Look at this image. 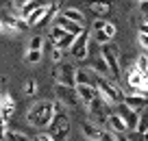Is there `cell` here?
Here are the masks:
<instances>
[{"label": "cell", "instance_id": "cell-30", "mask_svg": "<svg viewBox=\"0 0 148 141\" xmlns=\"http://www.w3.org/2000/svg\"><path fill=\"white\" fill-rule=\"evenodd\" d=\"M100 141H118V135H116V132H111V130H105Z\"/></svg>", "mask_w": 148, "mask_h": 141}, {"label": "cell", "instance_id": "cell-11", "mask_svg": "<svg viewBox=\"0 0 148 141\" xmlns=\"http://www.w3.org/2000/svg\"><path fill=\"white\" fill-rule=\"evenodd\" d=\"M55 24H57V26H61L65 33L74 35V37H81L85 31H87V28H85V26H81V24H76V22H70V20H68V18H63L61 13L55 18Z\"/></svg>", "mask_w": 148, "mask_h": 141}, {"label": "cell", "instance_id": "cell-17", "mask_svg": "<svg viewBox=\"0 0 148 141\" xmlns=\"http://www.w3.org/2000/svg\"><path fill=\"white\" fill-rule=\"evenodd\" d=\"M70 33H65L61 26H57V24H52L50 26V35H48V39L52 41V44H59V41H63L65 37H68Z\"/></svg>", "mask_w": 148, "mask_h": 141}, {"label": "cell", "instance_id": "cell-21", "mask_svg": "<svg viewBox=\"0 0 148 141\" xmlns=\"http://www.w3.org/2000/svg\"><path fill=\"white\" fill-rule=\"evenodd\" d=\"M137 132L139 135H148V111L139 113V124H137Z\"/></svg>", "mask_w": 148, "mask_h": 141}, {"label": "cell", "instance_id": "cell-34", "mask_svg": "<svg viewBox=\"0 0 148 141\" xmlns=\"http://www.w3.org/2000/svg\"><path fill=\"white\" fill-rule=\"evenodd\" d=\"M139 35H146V37H148V22H142V24H139Z\"/></svg>", "mask_w": 148, "mask_h": 141}, {"label": "cell", "instance_id": "cell-20", "mask_svg": "<svg viewBox=\"0 0 148 141\" xmlns=\"http://www.w3.org/2000/svg\"><path fill=\"white\" fill-rule=\"evenodd\" d=\"M2 135L7 137L9 141H28V137L20 130H2Z\"/></svg>", "mask_w": 148, "mask_h": 141}, {"label": "cell", "instance_id": "cell-24", "mask_svg": "<svg viewBox=\"0 0 148 141\" xmlns=\"http://www.w3.org/2000/svg\"><path fill=\"white\" fill-rule=\"evenodd\" d=\"M79 85H92V87H96L92 82V78H89V74L83 72V69H79V74H76V87H79Z\"/></svg>", "mask_w": 148, "mask_h": 141}, {"label": "cell", "instance_id": "cell-16", "mask_svg": "<svg viewBox=\"0 0 148 141\" xmlns=\"http://www.w3.org/2000/svg\"><path fill=\"white\" fill-rule=\"evenodd\" d=\"M63 18H68L70 22H76V24H81V26H85V15H83V11H79V9H74V7H70V9H65L63 13Z\"/></svg>", "mask_w": 148, "mask_h": 141}, {"label": "cell", "instance_id": "cell-22", "mask_svg": "<svg viewBox=\"0 0 148 141\" xmlns=\"http://www.w3.org/2000/svg\"><path fill=\"white\" fill-rule=\"evenodd\" d=\"M42 46H44V37L35 35L31 41H28V50H33V52H42Z\"/></svg>", "mask_w": 148, "mask_h": 141}, {"label": "cell", "instance_id": "cell-14", "mask_svg": "<svg viewBox=\"0 0 148 141\" xmlns=\"http://www.w3.org/2000/svg\"><path fill=\"white\" fill-rule=\"evenodd\" d=\"M76 91H79V98H81V102H83L85 106H89L98 98V89H96V87H92V85H79V87H76Z\"/></svg>", "mask_w": 148, "mask_h": 141}, {"label": "cell", "instance_id": "cell-19", "mask_svg": "<svg viewBox=\"0 0 148 141\" xmlns=\"http://www.w3.org/2000/svg\"><path fill=\"white\" fill-rule=\"evenodd\" d=\"M89 7H92V11L98 15V18H102V15H107V13L111 11V5H109V2H92Z\"/></svg>", "mask_w": 148, "mask_h": 141}, {"label": "cell", "instance_id": "cell-18", "mask_svg": "<svg viewBox=\"0 0 148 141\" xmlns=\"http://www.w3.org/2000/svg\"><path fill=\"white\" fill-rule=\"evenodd\" d=\"M92 39L96 41V44L100 46V48H102V46H107V44H111V41H113V39H111V37L107 35L105 31H92Z\"/></svg>", "mask_w": 148, "mask_h": 141}, {"label": "cell", "instance_id": "cell-27", "mask_svg": "<svg viewBox=\"0 0 148 141\" xmlns=\"http://www.w3.org/2000/svg\"><path fill=\"white\" fill-rule=\"evenodd\" d=\"M0 28H2V35H13V33H18L15 31V26L11 22H7L5 18H2V24H0Z\"/></svg>", "mask_w": 148, "mask_h": 141}, {"label": "cell", "instance_id": "cell-4", "mask_svg": "<svg viewBox=\"0 0 148 141\" xmlns=\"http://www.w3.org/2000/svg\"><path fill=\"white\" fill-rule=\"evenodd\" d=\"M100 57L107 61V65H109L111 74H113V82L116 80H122V65H120V48H118L113 41L107 46H102L100 48Z\"/></svg>", "mask_w": 148, "mask_h": 141}, {"label": "cell", "instance_id": "cell-37", "mask_svg": "<svg viewBox=\"0 0 148 141\" xmlns=\"http://www.w3.org/2000/svg\"><path fill=\"white\" fill-rule=\"evenodd\" d=\"M35 141H37V139H35Z\"/></svg>", "mask_w": 148, "mask_h": 141}, {"label": "cell", "instance_id": "cell-1", "mask_svg": "<svg viewBox=\"0 0 148 141\" xmlns=\"http://www.w3.org/2000/svg\"><path fill=\"white\" fill-rule=\"evenodd\" d=\"M52 119H55V106H52V102H37L26 115V122L33 128H37V130L50 128Z\"/></svg>", "mask_w": 148, "mask_h": 141}, {"label": "cell", "instance_id": "cell-33", "mask_svg": "<svg viewBox=\"0 0 148 141\" xmlns=\"http://www.w3.org/2000/svg\"><path fill=\"white\" fill-rule=\"evenodd\" d=\"M37 141H55L50 137V132H42V135H37Z\"/></svg>", "mask_w": 148, "mask_h": 141}, {"label": "cell", "instance_id": "cell-7", "mask_svg": "<svg viewBox=\"0 0 148 141\" xmlns=\"http://www.w3.org/2000/svg\"><path fill=\"white\" fill-rule=\"evenodd\" d=\"M89 39H92V33L89 31H85L83 35L79 37V39H76V44L72 46V57L76 61H85L87 59V54H89Z\"/></svg>", "mask_w": 148, "mask_h": 141}, {"label": "cell", "instance_id": "cell-28", "mask_svg": "<svg viewBox=\"0 0 148 141\" xmlns=\"http://www.w3.org/2000/svg\"><path fill=\"white\" fill-rule=\"evenodd\" d=\"M50 59L55 61V63H63V50H59V48H55L52 46V52H50Z\"/></svg>", "mask_w": 148, "mask_h": 141}, {"label": "cell", "instance_id": "cell-8", "mask_svg": "<svg viewBox=\"0 0 148 141\" xmlns=\"http://www.w3.org/2000/svg\"><path fill=\"white\" fill-rule=\"evenodd\" d=\"M15 111V98L11 93H2V100H0V113H2V130H9L7 124H9L11 115Z\"/></svg>", "mask_w": 148, "mask_h": 141}, {"label": "cell", "instance_id": "cell-23", "mask_svg": "<svg viewBox=\"0 0 148 141\" xmlns=\"http://www.w3.org/2000/svg\"><path fill=\"white\" fill-rule=\"evenodd\" d=\"M135 67H137L139 72L148 74V54H139L137 59H135Z\"/></svg>", "mask_w": 148, "mask_h": 141}, {"label": "cell", "instance_id": "cell-26", "mask_svg": "<svg viewBox=\"0 0 148 141\" xmlns=\"http://www.w3.org/2000/svg\"><path fill=\"white\" fill-rule=\"evenodd\" d=\"M24 93H26V96H35L37 93V80L35 78H28V80L24 82Z\"/></svg>", "mask_w": 148, "mask_h": 141}, {"label": "cell", "instance_id": "cell-29", "mask_svg": "<svg viewBox=\"0 0 148 141\" xmlns=\"http://www.w3.org/2000/svg\"><path fill=\"white\" fill-rule=\"evenodd\" d=\"M102 31H105L107 35H109L111 39H113V37H116V31H118V28H116V24H111V22H107V24H105V28H102Z\"/></svg>", "mask_w": 148, "mask_h": 141}, {"label": "cell", "instance_id": "cell-2", "mask_svg": "<svg viewBox=\"0 0 148 141\" xmlns=\"http://www.w3.org/2000/svg\"><path fill=\"white\" fill-rule=\"evenodd\" d=\"M96 89H98V93H100V98H102L109 106H120V104H124L126 93H124V91H122L113 80L96 78Z\"/></svg>", "mask_w": 148, "mask_h": 141}, {"label": "cell", "instance_id": "cell-25", "mask_svg": "<svg viewBox=\"0 0 148 141\" xmlns=\"http://www.w3.org/2000/svg\"><path fill=\"white\" fill-rule=\"evenodd\" d=\"M42 52H33V50H26V54H24V61L26 63H31V65H35V63H39L42 61Z\"/></svg>", "mask_w": 148, "mask_h": 141}, {"label": "cell", "instance_id": "cell-13", "mask_svg": "<svg viewBox=\"0 0 148 141\" xmlns=\"http://www.w3.org/2000/svg\"><path fill=\"white\" fill-rule=\"evenodd\" d=\"M102 128L98 126V124H94L92 119H87V122H83V135L87 141H100L102 139Z\"/></svg>", "mask_w": 148, "mask_h": 141}, {"label": "cell", "instance_id": "cell-5", "mask_svg": "<svg viewBox=\"0 0 148 141\" xmlns=\"http://www.w3.org/2000/svg\"><path fill=\"white\" fill-rule=\"evenodd\" d=\"M55 96H57V100H59L65 109H79V104H83L81 98H79L76 87H61V85H57Z\"/></svg>", "mask_w": 148, "mask_h": 141}, {"label": "cell", "instance_id": "cell-12", "mask_svg": "<svg viewBox=\"0 0 148 141\" xmlns=\"http://www.w3.org/2000/svg\"><path fill=\"white\" fill-rule=\"evenodd\" d=\"M124 104L129 109L137 111V113H144V109L148 106V96H137V93H131V96L124 98Z\"/></svg>", "mask_w": 148, "mask_h": 141}, {"label": "cell", "instance_id": "cell-15", "mask_svg": "<svg viewBox=\"0 0 148 141\" xmlns=\"http://www.w3.org/2000/svg\"><path fill=\"white\" fill-rule=\"evenodd\" d=\"M109 130L116 132V135H126V132H129V128H126L124 119H122L118 113H111V115H109Z\"/></svg>", "mask_w": 148, "mask_h": 141}, {"label": "cell", "instance_id": "cell-32", "mask_svg": "<svg viewBox=\"0 0 148 141\" xmlns=\"http://www.w3.org/2000/svg\"><path fill=\"white\" fill-rule=\"evenodd\" d=\"M137 41H139V46H142L144 50H148V37L146 35H137Z\"/></svg>", "mask_w": 148, "mask_h": 141}, {"label": "cell", "instance_id": "cell-3", "mask_svg": "<svg viewBox=\"0 0 148 141\" xmlns=\"http://www.w3.org/2000/svg\"><path fill=\"white\" fill-rule=\"evenodd\" d=\"M76 74H79V67L72 63H65L63 61V63L52 65V78L61 87H76Z\"/></svg>", "mask_w": 148, "mask_h": 141}, {"label": "cell", "instance_id": "cell-9", "mask_svg": "<svg viewBox=\"0 0 148 141\" xmlns=\"http://www.w3.org/2000/svg\"><path fill=\"white\" fill-rule=\"evenodd\" d=\"M116 113L120 115L122 119H124V124H126V128H129V132H135V130H137V124H139V113H137V111L129 109L126 104H120Z\"/></svg>", "mask_w": 148, "mask_h": 141}, {"label": "cell", "instance_id": "cell-36", "mask_svg": "<svg viewBox=\"0 0 148 141\" xmlns=\"http://www.w3.org/2000/svg\"><path fill=\"white\" fill-rule=\"evenodd\" d=\"M118 141H129V137L126 135H118Z\"/></svg>", "mask_w": 148, "mask_h": 141}, {"label": "cell", "instance_id": "cell-31", "mask_svg": "<svg viewBox=\"0 0 148 141\" xmlns=\"http://www.w3.org/2000/svg\"><path fill=\"white\" fill-rule=\"evenodd\" d=\"M126 137H129V141H146V137L139 135L137 130H135V132H126Z\"/></svg>", "mask_w": 148, "mask_h": 141}, {"label": "cell", "instance_id": "cell-35", "mask_svg": "<svg viewBox=\"0 0 148 141\" xmlns=\"http://www.w3.org/2000/svg\"><path fill=\"white\" fill-rule=\"evenodd\" d=\"M137 7H139V9H142V13H146V15H148V2H146V0H142V2H137Z\"/></svg>", "mask_w": 148, "mask_h": 141}, {"label": "cell", "instance_id": "cell-6", "mask_svg": "<svg viewBox=\"0 0 148 141\" xmlns=\"http://www.w3.org/2000/svg\"><path fill=\"white\" fill-rule=\"evenodd\" d=\"M50 137L55 141H68L70 137V119L68 115H55L50 124Z\"/></svg>", "mask_w": 148, "mask_h": 141}, {"label": "cell", "instance_id": "cell-10", "mask_svg": "<svg viewBox=\"0 0 148 141\" xmlns=\"http://www.w3.org/2000/svg\"><path fill=\"white\" fill-rule=\"evenodd\" d=\"M87 69H89V72H94L98 78H105V80L113 78V74H111L109 65H107V61L102 59V57H96V59H94L92 63H87Z\"/></svg>", "mask_w": 148, "mask_h": 141}]
</instances>
